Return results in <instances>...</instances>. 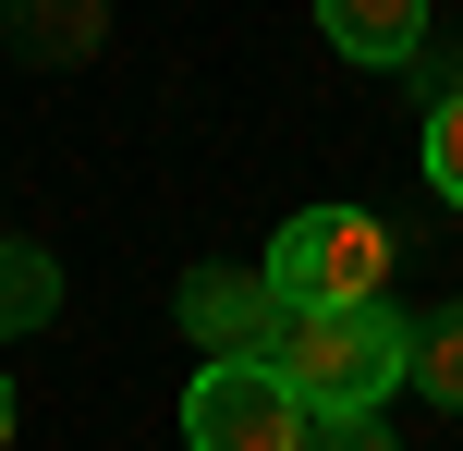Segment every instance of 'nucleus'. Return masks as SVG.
Masks as SVG:
<instances>
[{
  "label": "nucleus",
  "mask_w": 463,
  "mask_h": 451,
  "mask_svg": "<svg viewBox=\"0 0 463 451\" xmlns=\"http://www.w3.org/2000/svg\"><path fill=\"white\" fill-rule=\"evenodd\" d=\"M402 354H415V317H391V305L280 317V342H269L280 390H293V403L317 415V428H366V415L402 390Z\"/></svg>",
  "instance_id": "nucleus-1"
},
{
  "label": "nucleus",
  "mask_w": 463,
  "mask_h": 451,
  "mask_svg": "<svg viewBox=\"0 0 463 451\" xmlns=\"http://www.w3.org/2000/svg\"><path fill=\"white\" fill-rule=\"evenodd\" d=\"M256 281L280 293V317H329V305H378L391 293V232L366 208H293L256 257Z\"/></svg>",
  "instance_id": "nucleus-2"
},
{
  "label": "nucleus",
  "mask_w": 463,
  "mask_h": 451,
  "mask_svg": "<svg viewBox=\"0 0 463 451\" xmlns=\"http://www.w3.org/2000/svg\"><path fill=\"white\" fill-rule=\"evenodd\" d=\"M184 451H317V415L280 390V366H195Z\"/></svg>",
  "instance_id": "nucleus-3"
},
{
  "label": "nucleus",
  "mask_w": 463,
  "mask_h": 451,
  "mask_svg": "<svg viewBox=\"0 0 463 451\" xmlns=\"http://www.w3.org/2000/svg\"><path fill=\"white\" fill-rule=\"evenodd\" d=\"M171 317H184V342L208 366H269V342H280V293L256 281V268H184V293H171Z\"/></svg>",
  "instance_id": "nucleus-4"
},
{
  "label": "nucleus",
  "mask_w": 463,
  "mask_h": 451,
  "mask_svg": "<svg viewBox=\"0 0 463 451\" xmlns=\"http://www.w3.org/2000/svg\"><path fill=\"white\" fill-rule=\"evenodd\" d=\"M329 49H342V61H378V73H415L427 61V13L415 0H329Z\"/></svg>",
  "instance_id": "nucleus-5"
},
{
  "label": "nucleus",
  "mask_w": 463,
  "mask_h": 451,
  "mask_svg": "<svg viewBox=\"0 0 463 451\" xmlns=\"http://www.w3.org/2000/svg\"><path fill=\"white\" fill-rule=\"evenodd\" d=\"M49 317H61V257L24 244V232H0V342H13V330H49Z\"/></svg>",
  "instance_id": "nucleus-6"
},
{
  "label": "nucleus",
  "mask_w": 463,
  "mask_h": 451,
  "mask_svg": "<svg viewBox=\"0 0 463 451\" xmlns=\"http://www.w3.org/2000/svg\"><path fill=\"white\" fill-rule=\"evenodd\" d=\"M402 390H427L439 415H463V305L415 317V354H402Z\"/></svg>",
  "instance_id": "nucleus-7"
},
{
  "label": "nucleus",
  "mask_w": 463,
  "mask_h": 451,
  "mask_svg": "<svg viewBox=\"0 0 463 451\" xmlns=\"http://www.w3.org/2000/svg\"><path fill=\"white\" fill-rule=\"evenodd\" d=\"M427 183L463 208V86H439V98H427Z\"/></svg>",
  "instance_id": "nucleus-8"
},
{
  "label": "nucleus",
  "mask_w": 463,
  "mask_h": 451,
  "mask_svg": "<svg viewBox=\"0 0 463 451\" xmlns=\"http://www.w3.org/2000/svg\"><path fill=\"white\" fill-rule=\"evenodd\" d=\"M98 13H24V49H86Z\"/></svg>",
  "instance_id": "nucleus-9"
},
{
  "label": "nucleus",
  "mask_w": 463,
  "mask_h": 451,
  "mask_svg": "<svg viewBox=\"0 0 463 451\" xmlns=\"http://www.w3.org/2000/svg\"><path fill=\"white\" fill-rule=\"evenodd\" d=\"M317 451H402V439H391V415H366V428H317Z\"/></svg>",
  "instance_id": "nucleus-10"
},
{
  "label": "nucleus",
  "mask_w": 463,
  "mask_h": 451,
  "mask_svg": "<svg viewBox=\"0 0 463 451\" xmlns=\"http://www.w3.org/2000/svg\"><path fill=\"white\" fill-rule=\"evenodd\" d=\"M13 415H24V403H13V379H0V451H13Z\"/></svg>",
  "instance_id": "nucleus-11"
}]
</instances>
